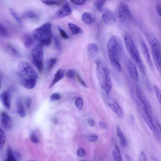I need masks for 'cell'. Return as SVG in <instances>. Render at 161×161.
Masks as SVG:
<instances>
[{"mask_svg": "<svg viewBox=\"0 0 161 161\" xmlns=\"http://www.w3.org/2000/svg\"><path fill=\"white\" fill-rule=\"evenodd\" d=\"M52 26V24L50 23L43 24L33 31V36L43 45L49 46L53 38Z\"/></svg>", "mask_w": 161, "mask_h": 161, "instance_id": "obj_4", "label": "cell"}, {"mask_svg": "<svg viewBox=\"0 0 161 161\" xmlns=\"http://www.w3.org/2000/svg\"><path fill=\"white\" fill-rule=\"evenodd\" d=\"M9 12L11 15L15 19L18 23H21V20L20 19L17 13L12 8H9Z\"/></svg>", "mask_w": 161, "mask_h": 161, "instance_id": "obj_42", "label": "cell"}, {"mask_svg": "<svg viewBox=\"0 0 161 161\" xmlns=\"http://www.w3.org/2000/svg\"><path fill=\"white\" fill-rule=\"evenodd\" d=\"M1 128L4 131H8L11 129L12 121L10 117L6 112H3L1 114Z\"/></svg>", "mask_w": 161, "mask_h": 161, "instance_id": "obj_11", "label": "cell"}, {"mask_svg": "<svg viewBox=\"0 0 161 161\" xmlns=\"http://www.w3.org/2000/svg\"><path fill=\"white\" fill-rule=\"evenodd\" d=\"M70 1L75 5H81L85 3L86 0H70Z\"/></svg>", "mask_w": 161, "mask_h": 161, "instance_id": "obj_46", "label": "cell"}, {"mask_svg": "<svg viewBox=\"0 0 161 161\" xmlns=\"http://www.w3.org/2000/svg\"><path fill=\"white\" fill-rule=\"evenodd\" d=\"M0 99L4 106L7 109H9L11 105L10 92L8 91L3 92L0 94Z\"/></svg>", "mask_w": 161, "mask_h": 161, "instance_id": "obj_16", "label": "cell"}, {"mask_svg": "<svg viewBox=\"0 0 161 161\" xmlns=\"http://www.w3.org/2000/svg\"><path fill=\"white\" fill-rule=\"evenodd\" d=\"M88 139L90 142H94L97 140V137L95 135H90L88 136Z\"/></svg>", "mask_w": 161, "mask_h": 161, "instance_id": "obj_49", "label": "cell"}, {"mask_svg": "<svg viewBox=\"0 0 161 161\" xmlns=\"http://www.w3.org/2000/svg\"><path fill=\"white\" fill-rule=\"evenodd\" d=\"M75 104L76 107L79 109H81L83 106V101L81 97H78L76 100Z\"/></svg>", "mask_w": 161, "mask_h": 161, "instance_id": "obj_39", "label": "cell"}, {"mask_svg": "<svg viewBox=\"0 0 161 161\" xmlns=\"http://www.w3.org/2000/svg\"><path fill=\"white\" fill-rule=\"evenodd\" d=\"M98 124L99 126L102 129H106L107 126L106 125L104 122L101 121H99Z\"/></svg>", "mask_w": 161, "mask_h": 161, "instance_id": "obj_51", "label": "cell"}, {"mask_svg": "<svg viewBox=\"0 0 161 161\" xmlns=\"http://www.w3.org/2000/svg\"><path fill=\"white\" fill-rule=\"evenodd\" d=\"M76 75L75 70L73 69L69 70L66 73V75L67 78L70 79H73Z\"/></svg>", "mask_w": 161, "mask_h": 161, "instance_id": "obj_41", "label": "cell"}, {"mask_svg": "<svg viewBox=\"0 0 161 161\" xmlns=\"http://www.w3.org/2000/svg\"><path fill=\"white\" fill-rule=\"evenodd\" d=\"M61 98V96L58 93H54L52 94L50 96V101L53 102L60 100Z\"/></svg>", "mask_w": 161, "mask_h": 161, "instance_id": "obj_38", "label": "cell"}, {"mask_svg": "<svg viewBox=\"0 0 161 161\" xmlns=\"http://www.w3.org/2000/svg\"><path fill=\"white\" fill-rule=\"evenodd\" d=\"M107 0H97L94 3V5L99 11H102L104 4Z\"/></svg>", "mask_w": 161, "mask_h": 161, "instance_id": "obj_33", "label": "cell"}, {"mask_svg": "<svg viewBox=\"0 0 161 161\" xmlns=\"http://www.w3.org/2000/svg\"><path fill=\"white\" fill-rule=\"evenodd\" d=\"M58 29L59 31L60 36L63 38L66 39L69 38L68 35L64 30L59 26L58 27Z\"/></svg>", "mask_w": 161, "mask_h": 161, "instance_id": "obj_43", "label": "cell"}, {"mask_svg": "<svg viewBox=\"0 0 161 161\" xmlns=\"http://www.w3.org/2000/svg\"><path fill=\"white\" fill-rule=\"evenodd\" d=\"M41 2L45 4L48 5H59L60 4L53 0H41Z\"/></svg>", "mask_w": 161, "mask_h": 161, "instance_id": "obj_40", "label": "cell"}, {"mask_svg": "<svg viewBox=\"0 0 161 161\" xmlns=\"http://www.w3.org/2000/svg\"><path fill=\"white\" fill-rule=\"evenodd\" d=\"M153 122V127L152 131L156 139L161 142V126L156 120H154Z\"/></svg>", "mask_w": 161, "mask_h": 161, "instance_id": "obj_18", "label": "cell"}, {"mask_svg": "<svg viewBox=\"0 0 161 161\" xmlns=\"http://www.w3.org/2000/svg\"><path fill=\"white\" fill-rule=\"evenodd\" d=\"M17 112L21 117L24 118L25 116V113L24 107L21 101L18 99L16 102Z\"/></svg>", "mask_w": 161, "mask_h": 161, "instance_id": "obj_24", "label": "cell"}, {"mask_svg": "<svg viewBox=\"0 0 161 161\" xmlns=\"http://www.w3.org/2000/svg\"><path fill=\"white\" fill-rule=\"evenodd\" d=\"M30 138L31 141L34 143H38L40 142V140L35 131L32 132L30 136Z\"/></svg>", "mask_w": 161, "mask_h": 161, "instance_id": "obj_37", "label": "cell"}, {"mask_svg": "<svg viewBox=\"0 0 161 161\" xmlns=\"http://www.w3.org/2000/svg\"><path fill=\"white\" fill-rule=\"evenodd\" d=\"M140 111L143 119L152 130L153 127V121L150 114L142 104H140Z\"/></svg>", "mask_w": 161, "mask_h": 161, "instance_id": "obj_13", "label": "cell"}, {"mask_svg": "<svg viewBox=\"0 0 161 161\" xmlns=\"http://www.w3.org/2000/svg\"><path fill=\"white\" fill-rule=\"evenodd\" d=\"M82 19L84 23L88 25L92 24L95 22L94 17L88 12H85L82 14Z\"/></svg>", "mask_w": 161, "mask_h": 161, "instance_id": "obj_22", "label": "cell"}, {"mask_svg": "<svg viewBox=\"0 0 161 161\" xmlns=\"http://www.w3.org/2000/svg\"><path fill=\"white\" fill-rule=\"evenodd\" d=\"M96 74L101 87L104 89L105 85L106 78V66L102 60L98 58L96 61Z\"/></svg>", "mask_w": 161, "mask_h": 161, "instance_id": "obj_8", "label": "cell"}, {"mask_svg": "<svg viewBox=\"0 0 161 161\" xmlns=\"http://www.w3.org/2000/svg\"><path fill=\"white\" fill-rule=\"evenodd\" d=\"M42 45L40 43L36 45L31 52L32 61L34 65L40 72L43 70L44 54Z\"/></svg>", "mask_w": 161, "mask_h": 161, "instance_id": "obj_6", "label": "cell"}, {"mask_svg": "<svg viewBox=\"0 0 161 161\" xmlns=\"http://www.w3.org/2000/svg\"><path fill=\"white\" fill-rule=\"evenodd\" d=\"M139 161H147V158L145 153L142 151L140 153L139 156Z\"/></svg>", "mask_w": 161, "mask_h": 161, "instance_id": "obj_44", "label": "cell"}, {"mask_svg": "<svg viewBox=\"0 0 161 161\" xmlns=\"http://www.w3.org/2000/svg\"><path fill=\"white\" fill-rule=\"evenodd\" d=\"M125 66L131 78L135 82H138L139 80V76L136 64L128 58L125 59Z\"/></svg>", "mask_w": 161, "mask_h": 161, "instance_id": "obj_9", "label": "cell"}, {"mask_svg": "<svg viewBox=\"0 0 161 161\" xmlns=\"http://www.w3.org/2000/svg\"><path fill=\"white\" fill-rule=\"evenodd\" d=\"M65 71L62 69H59L57 70L55 74L54 78L52 83L49 86V88H51L55 84L61 80L64 76Z\"/></svg>", "mask_w": 161, "mask_h": 161, "instance_id": "obj_20", "label": "cell"}, {"mask_svg": "<svg viewBox=\"0 0 161 161\" xmlns=\"http://www.w3.org/2000/svg\"><path fill=\"white\" fill-rule=\"evenodd\" d=\"M87 50L88 54L91 56H96L99 51L98 46L95 43L89 44L87 47Z\"/></svg>", "mask_w": 161, "mask_h": 161, "instance_id": "obj_21", "label": "cell"}, {"mask_svg": "<svg viewBox=\"0 0 161 161\" xmlns=\"http://www.w3.org/2000/svg\"><path fill=\"white\" fill-rule=\"evenodd\" d=\"M102 18L104 23L107 25H111L116 21L114 15L112 11L107 8L102 10Z\"/></svg>", "mask_w": 161, "mask_h": 161, "instance_id": "obj_12", "label": "cell"}, {"mask_svg": "<svg viewBox=\"0 0 161 161\" xmlns=\"http://www.w3.org/2000/svg\"><path fill=\"white\" fill-rule=\"evenodd\" d=\"M72 10L68 4H64L63 7L55 13V16L57 18H61L70 15Z\"/></svg>", "mask_w": 161, "mask_h": 161, "instance_id": "obj_15", "label": "cell"}, {"mask_svg": "<svg viewBox=\"0 0 161 161\" xmlns=\"http://www.w3.org/2000/svg\"><path fill=\"white\" fill-rule=\"evenodd\" d=\"M22 16L24 18H36L37 17L36 14L31 11H27L24 13Z\"/></svg>", "mask_w": 161, "mask_h": 161, "instance_id": "obj_34", "label": "cell"}, {"mask_svg": "<svg viewBox=\"0 0 161 161\" xmlns=\"http://www.w3.org/2000/svg\"><path fill=\"white\" fill-rule=\"evenodd\" d=\"M141 47L142 53L145 60L150 69L153 70V66L150 53L146 43L142 40L141 41Z\"/></svg>", "mask_w": 161, "mask_h": 161, "instance_id": "obj_14", "label": "cell"}, {"mask_svg": "<svg viewBox=\"0 0 161 161\" xmlns=\"http://www.w3.org/2000/svg\"><path fill=\"white\" fill-rule=\"evenodd\" d=\"M124 40L127 50L130 57L143 75H146L145 68L139 51L130 34L125 32Z\"/></svg>", "mask_w": 161, "mask_h": 161, "instance_id": "obj_3", "label": "cell"}, {"mask_svg": "<svg viewBox=\"0 0 161 161\" xmlns=\"http://www.w3.org/2000/svg\"><path fill=\"white\" fill-rule=\"evenodd\" d=\"M0 35L3 38H7L8 36V33L6 29L1 24H0Z\"/></svg>", "mask_w": 161, "mask_h": 161, "instance_id": "obj_35", "label": "cell"}, {"mask_svg": "<svg viewBox=\"0 0 161 161\" xmlns=\"http://www.w3.org/2000/svg\"><path fill=\"white\" fill-rule=\"evenodd\" d=\"M6 161H16L17 159L15 157L14 152H13L9 147L7 149V157Z\"/></svg>", "mask_w": 161, "mask_h": 161, "instance_id": "obj_30", "label": "cell"}, {"mask_svg": "<svg viewBox=\"0 0 161 161\" xmlns=\"http://www.w3.org/2000/svg\"><path fill=\"white\" fill-rule=\"evenodd\" d=\"M123 46L120 38L116 36H111L107 44V52L110 62L118 72L122 70L120 61L123 52Z\"/></svg>", "mask_w": 161, "mask_h": 161, "instance_id": "obj_2", "label": "cell"}, {"mask_svg": "<svg viewBox=\"0 0 161 161\" xmlns=\"http://www.w3.org/2000/svg\"><path fill=\"white\" fill-rule=\"evenodd\" d=\"M115 16L120 21H129L133 19V17L127 5L124 3L119 5L115 11Z\"/></svg>", "mask_w": 161, "mask_h": 161, "instance_id": "obj_7", "label": "cell"}, {"mask_svg": "<svg viewBox=\"0 0 161 161\" xmlns=\"http://www.w3.org/2000/svg\"><path fill=\"white\" fill-rule=\"evenodd\" d=\"M77 76L78 80L79 82L80 83V84L84 87H87V86L86 84V83L84 80L82 79L79 74H77Z\"/></svg>", "mask_w": 161, "mask_h": 161, "instance_id": "obj_47", "label": "cell"}, {"mask_svg": "<svg viewBox=\"0 0 161 161\" xmlns=\"http://www.w3.org/2000/svg\"><path fill=\"white\" fill-rule=\"evenodd\" d=\"M64 0V1H65V0Z\"/></svg>", "mask_w": 161, "mask_h": 161, "instance_id": "obj_53", "label": "cell"}, {"mask_svg": "<svg viewBox=\"0 0 161 161\" xmlns=\"http://www.w3.org/2000/svg\"><path fill=\"white\" fill-rule=\"evenodd\" d=\"M35 39L34 37L29 34L25 35L24 42L25 46L27 47H30L32 46L35 43Z\"/></svg>", "mask_w": 161, "mask_h": 161, "instance_id": "obj_23", "label": "cell"}, {"mask_svg": "<svg viewBox=\"0 0 161 161\" xmlns=\"http://www.w3.org/2000/svg\"><path fill=\"white\" fill-rule=\"evenodd\" d=\"M18 74L20 83L25 88L31 89L35 87L38 78L37 73L30 64L25 61L20 62L18 66Z\"/></svg>", "mask_w": 161, "mask_h": 161, "instance_id": "obj_1", "label": "cell"}, {"mask_svg": "<svg viewBox=\"0 0 161 161\" xmlns=\"http://www.w3.org/2000/svg\"><path fill=\"white\" fill-rule=\"evenodd\" d=\"M53 39L56 48L59 52H61L62 49V46L59 39L57 36H54L53 37Z\"/></svg>", "mask_w": 161, "mask_h": 161, "instance_id": "obj_36", "label": "cell"}, {"mask_svg": "<svg viewBox=\"0 0 161 161\" xmlns=\"http://www.w3.org/2000/svg\"><path fill=\"white\" fill-rule=\"evenodd\" d=\"M77 155L80 157H84L86 156V153L84 149L82 148H79L77 151Z\"/></svg>", "mask_w": 161, "mask_h": 161, "instance_id": "obj_45", "label": "cell"}, {"mask_svg": "<svg viewBox=\"0 0 161 161\" xmlns=\"http://www.w3.org/2000/svg\"><path fill=\"white\" fill-rule=\"evenodd\" d=\"M106 78L105 83L104 90L107 94H108L110 92L112 87V82L111 76L109 70L107 66H106Z\"/></svg>", "mask_w": 161, "mask_h": 161, "instance_id": "obj_17", "label": "cell"}, {"mask_svg": "<svg viewBox=\"0 0 161 161\" xmlns=\"http://www.w3.org/2000/svg\"><path fill=\"white\" fill-rule=\"evenodd\" d=\"M57 61V58H52L48 60L46 63V71L48 72L55 65Z\"/></svg>", "mask_w": 161, "mask_h": 161, "instance_id": "obj_29", "label": "cell"}, {"mask_svg": "<svg viewBox=\"0 0 161 161\" xmlns=\"http://www.w3.org/2000/svg\"><path fill=\"white\" fill-rule=\"evenodd\" d=\"M145 36L150 44L154 64L161 76V48L158 41L153 35L145 33Z\"/></svg>", "mask_w": 161, "mask_h": 161, "instance_id": "obj_5", "label": "cell"}, {"mask_svg": "<svg viewBox=\"0 0 161 161\" xmlns=\"http://www.w3.org/2000/svg\"><path fill=\"white\" fill-rule=\"evenodd\" d=\"M113 155L115 161H121L122 160V158L120 150L116 145L115 146L113 150Z\"/></svg>", "mask_w": 161, "mask_h": 161, "instance_id": "obj_28", "label": "cell"}, {"mask_svg": "<svg viewBox=\"0 0 161 161\" xmlns=\"http://www.w3.org/2000/svg\"><path fill=\"white\" fill-rule=\"evenodd\" d=\"M87 122L89 125L91 126H93L94 125V122L92 119H88L87 120Z\"/></svg>", "mask_w": 161, "mask_h": 161, "instance_id": "obj_52", "label": "cell"}, {"mask_svg": "<svg viewBox=\"0 0 161 161\" xmlns=\"http://www.w3.org/2000/svg\"><path fill=\"white\" fill-rule=\"evenodd\" d=\"M108 104L111 110L119 117L122 115V110L117 102L114 100L108 102Z\"/></svg>", "mask_w": 161, "mask_h": 161, "instance_id": "obj_19", "label": "cell"}, {"mask_svg": "<svg viewBox=\"0 0 161 161\" xmlns=\"http://www.w3.org/2000/svg\"><path fill=\"white\" fill-rule=\"evenodd\" d=\"M116 131L117 135L119 138L121 145L123 147L125 146L127 144V140L119 127L117 128Z\"/></svg>", "mask_w": 161, "mask_h": 161, "instance_id": "obj_25", "label": "cell"}, {"mask_svg": "<svg viewBox=\"0 0 161 161\" xmlns=\"http://www.w3.org/2000/svg\"><path fill=\"white\" fill-rule=\"evenodd\" d=\"M26 106L27 108H29L31 104V99L29 98H27L25 100Z\"/></svg>", "mask_w": 161, "mask_h": 161, "instance_id": "obj_50", "label": "cell"}, {"mask_svg": "<svg viewBox=\"0 0 161 161\" xmlns=\"http://www.w3.org/2000/svg\"><path fill=\"white\" fill-rule=\"evenodd\" d=\"M136 97L140 102L147 109L150 115H151L152 112L151 105L140 88L138 86L136 87Z\"/></svg>", "mask_w": 161, "mask_h": 161, "instance_id": "obj_10", "label": "cell"}, {"mask_svg": "<svg viewBox=\"0 0 161 161\" xmlns=\"http://www.w3.org/2000/svg\"><path fill=\"white\" fill-rule=\"evenodd\" d=\"M7 50L9 53L16 57H19L20 54L19 52L11 45L8 44L7 46Z\"/></svg>", "mask_w": 161, "mask_h": 161, "instance_id": "obj_27", "label": "cell"}, {"mask_svg": "<svg viewBox=\"0 0 161 161\" xmlns=\"http://www.w3.org/2000/svg\"><path fill=\"white\" fill-rule=\"evenodd\" d=\"M156 8L161 18V1H159L157 3L156 5Z\"/></svg>", "mask_w": 161, "mask_h": 161, "instance_id": "obj_48", "label": "cell"}, {"mask_svg": "<svg viewBox=\"0 0 161 161\" xmlns=\"http://www.w3.org/2000/svg\"><path fill=\"white\" fill-rule=\"evenodd\" d=\"M68 26L72 33L74 35L81 34L83 33L82 29L75 24L72 23H69Z\"/></svg>", "mask_w": 161, "mask_h": 161, "instance_id": "obj_26", "label": "cell"}, {"mask_svg": "<svg viewBox=\"0 0 161 161\" xmlns=\"http://www.w3.org/2000/svg\"><path fill=\"white\" fill-rule=\"evenodd\" d=\"M0 148L1 150L3 147L6 141V136L4 131L2 128H0Z\"/></svg>", "mask_w": 161, "mask_h": 161, "instance_id": "obj_32", "label": "cell"}, {"mask_svg": "<svg viewBox=\"0 0 161 161\" xmlns=\"http://www.w3.org/2000/svg\"><path fill=\"white\" fill-rule=\"evenodd\" d=\"M153 88L155 93L156 97L161 106V90L156 85H154Z\"/></svg>", "mask_w": 161, "mask_h": 161, "instance_id": "obj_31", "label": "cell"}]
</instances>
